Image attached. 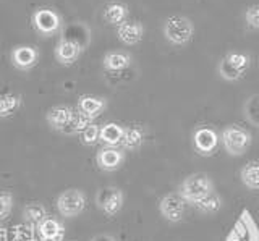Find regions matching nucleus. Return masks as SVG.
Returning <instances> with one entry per match:
<instances>
[{
	"mask_svg": "<svg viewBox=\"0 0 259 241\" xmlns=\"http://www.w3.org/2000/svg\"><path fill=\"white\" fill-rule=\"evenodd\" d=\"M214 191V183L206 173H193L182 181L178 192L186 201V204H196L198 201L206 198Z\"/></svg>",
	"mask_w": 259,
	"mask_h": 241,
	"instance_id": "nucleus-1",
	"label": "nucleus"
},
{
	"mask_svg": "<svg viewBox=\"0 0 259 241\" xmlns=\"http://www.w3.org/2000/svg\"><path fill=\"white\" fill-rule=\"evenodd\" d=\"M162 33L170 44L185 45L193 39L194 26L190 18L183 17V15H174V17H168L165 20Z\"/></svg>",
	"mask_w": 259,
	"mask_h": 241,
	"instance_id": "nucleus-2",
	"label": "nucleus"
},
{
	"mask_svg": "<svg viewBox=\"0 0 259 241\" xmlns=\"http://www.w3.org/2000/svg\"><path fill=\"white\" fill-rule=\"evenodd\" d=\"M251 133L248 130L237 125H230L224 128V131L221 134V142L225 149V152L229 156L238 157L243 156L248 151V148L251 146Z\"/></svg>",
	"mask_w": 259,
	"mask_h": 241,
	"instance_id": "nucleus-3",
	"label": "nucleus"
},
{
	"mask_svg": "<svg viewBox=\"0 0 259 241\" xmlns=\"http://www.w3.org/2000/svg\"><path fill=\"white\" fill-rule=\"evenodd\" d=\"M249 67V55L241 52H230L219 62V75L225 81H238Z\"/></svg>",
	"mask_w": 259,
	"mask_h": 241,
	"instance_id": "nucleus-4",
	"label": "nucleus"
},
{
	"mask_svg": "<svg viewBox=\"0 0 259 241\" xmlns=\"http://www.w3.org/2000/svg\"><path fill=\"white\" fill-rule=\"evenodd\" d=\"M86 195L81 189L70 188L63 191L57 199V209L63 217H76L84 211Z\"/></svg>",
	"mask_w": 259,
	"mask_h": 241,
	"instance_id": "nucleus-5",
	"label": "nucleus"
},
{
	"mask_svg": "<svg viewBox=\"0 0 259 241\" xmlns=\"http://www.w3.org/2000/svg\"><path fill=\"white\" fill-rule=\"evenodd\" d=\"M225 241H259V228L249 211H243Z\"/></svg>",
	"mask_w": 259,
	"mask_h": 241,
	"instance_id": "nucleus-6",
	"label": "nucleus"
},
{
	"mask_svg": "<svg viewBox=\"0 0 259 241\" xmlns=\"http://www.w3.org/2000/svg\"><path fill=\"white\" fill-rule=\"evenodd\" d=\"M193 148L196 151V154L202 157H210L215 152L221 136L217 134L215 130L209 126H199L198 130H194L193 133Z\"/></svg>",
	"mask_w": 259,
	"mask_h": 241,
	"instance_id": "nucleus-7",
	"label": "nucleus"
},
{
	"mask_svg": "<svg viewBox=\"0 0 259 241\" xmlns=\"http://www.w3.org/2000/svg\"><path fill=\"white\" fill-rule=\"evenodd\" d=\"M159 211L165 220L177 223L185 215L186 201L180 196V192H168V195H165L159 201Z\"/></svg>",
	"mask_w": 259,
	"mask_h": 241,
	"instance_id": "nucleus-8",
	"label": "nucleus"
},
{
	"mask_svg": "<svg viewBox=\"0 0 259 241\" xmlns=\"http://www.w3.org/2000/svg\"><path fill=\"white\" fill-rule=\"evenodd\" d=\"M123 199L125 198L121 189L115 186H109V188L99 189V192H97V196H96V204L105 215L113 217L120 212L121 207H123Z\"/></svg>",
	"mask_w": 259,
	"mask_h": 241,
	"instance_id": "nucleus-9",
	"label": "nucleus"
},
{
	"mask_svg": "<svg viewBox=\"0 0 259 241\" xmlns=\"http://www.w3.org/2000/svg\"><path fill=\"white\" fill-rule=\"evenodd\" d=\"M32 26L42 36H52L60 28V17L51 9H39L32 13Z\"/></svg>",
	"mask_w": 259,
	"mask_h": 241,
	"instance_id": "nucleus-10",
	"label": "nucleus"
},
{
	"mask_svg": "<svg viewBox=\"0 0 259 241\" xmlns=\"http://www.w3.org/2000/svg\"><path fill=\"white\" fill-rule=\"evenodd\" d=\"M123 160H125L123 151H120L117 148H109V146L102 148L96 156V162L104 172L117 170V168H120L121 164H123Z\"/></svg>",
	"mask_w": 259,
	"mask_h": 241,
	"instance_id": "nucleus-11",
	"label": "nucleus"
},
{
	"mask_svg": "<svg viewBox=\"0 0 259 241\" xmlns=\"http://www.w3.org/2000/svg\"><path fill=\"white\" fill-rule=\"evenodd\" d=\"M39 52L31 45H18L12 52V63L18 70H29L37 63Z\"/></svg>",
	"mask_w": 259,
	"mask_h": 241,
	"instance_id": "nucleus-12",
	"label": "nucleus"
},
{
	"mask_svg": "<svg viewBox=\"0 0 259 241\" xmlns=\"http://www.w3.org/2000/svg\"><path fill=\"white\" fill-rule=\"evenodd\" d=\"M117 36L123 44L135 45L143 39L144 36V26L140 21H123L117 28Z\"/></svg>",
	"mask_w": 259,
	"mask_h": 241,
	"instance_id": "nucleus-13",
	"label": "nucleus"
},
{
	"mask_svg": "<svg viewBox=\"0 0 259 241\" xmlns=\"http://www.w3.org/2000/svg\"><path fill=\"white\" fill-rule=\"evenodd\" d=\"M81 54V45L71 39H62L59 45L55 47V59L59 60L62 65H71L75 63Z\"/></svg>",
	"mask_w": 259,
	"mask_h": 241,
	"instance_id": "nucleus-14",
	"label": "nucleus"
},
{
	"mask_svg": "<svg viewBox=\"0 0 259 241\" xmlns=\"http://www.w3.org/2000/svg\"><path fill=\"white\" fill-rule=\"evenodd\" d=\"M107 107V101L104 98H96V95H81L78 102V110L79 114H83L88 118H96L97 115H101L102 112Z\"/></svg>",
	"mask_w": 259,
	"mask_h": 241,
	"instance_id": "nucleus-15",
	"label": "nucleus"
},
{
	"mask_svg": "<svg viewBox=\"0 0 259 241\" xmlns=\"http://www.w3.org/2000/svg\"><path fill=\"white\" fill-rule=\"evenodd\" d=\"M37 233L42 241H62L65 230L63 225L55 220L54 217H46V219L37 225Z\"/></svg>",
	"mask_w": 259,
	"mask_h": 241,
	"instance_id": "nucleus-16",
	"label": "nucleus"
},
{
	"mask_svg": "<svg viewBox=\"0 0 259 241\" xmlns=\"http://www.w3.org/2000/svg\"><path fill=\"white\" fill-rule=\"evenodd\" d=\"M73 114H75V112L67 106H55L47 112V123L51 125L54 130H59L63 133L65 128L71 122Z\"/></svg>",
	"mask_w": 259,
	"mask_h": 241,
	"instance_id": "nucleus-17",
	"label": "nucleus"
},
{
	"mask_svg": "<svg viewBox=\"0 0 259 241\" xmlns=\"http://www.w3.org/2000/svg\"><path fill=\"white\" fill-rule=\"evenodd\" d=\"M123 126H120L118 123H105L101 126V134H99V141H102L105 146L109 148H117L118 144H121L123 139Z\"/></svg>",
	"mask_w": 259,
	"mask_h": 241,
	"instance_id": "nucleus-18",
	"label": "nucleus"
},
{
	"mask_svg": "<svg viewBox=\"0 0 259 241\" xmlns=\"http://www.w3.org/2000/svg\"><path fill=\"white\" fill-rule=\"evenodd\" d=\"M144 142V130L140 126H126L123 130L121 148L126 151H138Z\"/></svg>",
	"mask_w": 259,
	"mask_h": 241,
	"instance_id": "nucleus-19",
	"label": "nucleus"
},
{
	"mask_svg": "<svg viewBox=\"0 0 259 241\" xmlns=\"http://www.w3.org/2000/svg\"><path fill=\"white\" fill-rule=\"evenodd\" d=\"M130 63H132V57L126 52L113 51L104 57V68L107 71H121L128 68Z\"/></svg>",
	"mask_w": 259,
	"mask_h": 241,
	"instance_id": "nucleus-20",
	"label": "nucleus"
},
{
	"mask_svg": "<svg viewBox=\"0 0 259 241\" xmlns=\"http://www.w3.org/2000/svg\"><path fill=\"white\" fill-rule=\"evenodd\" d=\"M240 178L248 189H259V160H251L243 165Z\"/></svg>",
	"mask_w": 259,
	"mask_h": 241,
	"instance_id": "nucleus-21",
	"label": "nucleus"
},
{
	"mask_svg": "<svg viewBox=\"0 0 259 241\" xmlns=\"http://www.w3.org/2000/svg\"><path fill=\"white\" fill-rule=\"evenodd\" d=\"M128 17V9L126 5L120 4V2H112L105 7L104 10V20L113 26H120Z\"/></svg>",
	"mask_w": 259,
	"mask_h": 241,
	"instance_id": "nucleus-22",
	"label": "nucleus"
},
{
	"mask_svg": "<svg viewBox=\"0 0 259 241\" xmlns=\"http://www.w3.org/2000/svg\"><path fill=\"white\" fill-rule=\"evenodd\" d=\"M193 207L196 209L198 212L206 214V215L215 214V212L221 211V207H222V198H221L219 192L212 191L206 198H202L201 201H198L196 204H193Z\"/></svg>",
	"mask_w": 259,
	"mask_h": 241,
	"instance_id": "nucleus-23",
	"label": "nucleus"
},
{
	"mask_svg": "<svg viewBox=\"0 0 259 241\" xmlns=\"http://www.w3.org/2000/svg\"><path fill=\"white\" fill-rule=\"evenodd\" d=\"M21 106V98L18 94L7 92L0 94V118H7L13 115Z\"/></svg>",
	"mask_w": 259,
	"mask_h": 241,
	"instance_id": "nucleus-24",
	"label": "nucleus"
},
{
	"mask_svg": "<svg viewBox=\"0 0 259 241\" xmlns=\"http://www.w3.org/2000/svg\"><path fill=\"white\" fill-rule=\"evenodd\" d=\"M23 217L29 225H36V227H37V225L47 217V211H46V207L42 204L31 203V204H28L26 207H24Z\"/></svg>",
	"mask_w": 259,
	"mask_h": 241,
	"instance_id": "nucleus-25",
	"label": "nucleus"
},
{
	"mask_svg": "<svg viewBox=\"0 0 259 241\" xmlns=\"http://www.w3.org/2000/svg\"><path fill=\"white\" fill-rule=\"evenodd\" d=\"M91 122H93L91 118L84 117L83 114H79V112H75V114H73L71 122L68 123L67 128H65L63 133H68V134H78L79 133L81 134L89 125H91Z\"/></svg>",
	"mask_w": 259,
	"mask_h": 241,
	"instance_id": "nucleus-26",
	"label": "nucleus"
},
{
	"mask_svg": "<svg viewBox=\"0 0 259 241\" xmlns=\"http://www.w3.org/2000/svg\"><path fill=\"white\" fill-rule=\"evenodd\" d=\"M13 209V195L10 191H0V220L7 219Z\"/></svg>",
	"mask_w": 259,
	"mask_h": 241,
	"instance_id": "nucleus-27",
	"label": "nucleus"
},
{
	"mask_svg": "<svg viewBox=\"0 0 259 241\" xmlns=\"http://www.w3.org/2000/svg\"><path fill=\"white\" fill-rule=\"evenodd\" d=\"M99 134H101V128L91 123L83 133H81V141H83L86 146H93V144L99 141Z\"/></svg>",
	"mask_w": 259,
	"mask_h": 241,
	"instance_id": "nucleus-28",
	"label": "nucleus"
},
{
	"mask_svg": "<svg viewBox=\"0 0 259 241\" xmlns=\"http://www.w3.org/2000/svg\"><path fill=\"white\" fill-rule=\"evenodd\" d=\"M245 112H246V117H248L249 122L259 126V95H256V98H251L248 101Z\"/></svg>",
	"mask_w": 259,
	"mask_h": 241,
	"instance_id": "nucleus-29",
	"label": "nucleus"
},
{
	"mask_svg": "<svg viewBox=\"0 0 259 241\" xmlns=\"http://www.w3.org/2000/svg\"><path fill=\"white\" fill-rule=\"evenodd\" d=\"M245 21L251 29H259V4L248 7L245 12Z\"/></svg>",
	"mask_w": 259,
	"mask_h": 241,
	"instance_id": "nucleus-30",
	"label": "nucleus"
},
{
	"mask_svg": "<svg viewBox=\"0 0 259 241\" xmlns=\"http://www.w3.org/2000/svg\"><path fill=\"white\" fill-rule=\"evenodd\" d=\"M91 241H115L112 235H107V233H101V235H96Z\"/></svg>",
	"mask_w": 259,
	"mask_h": 241,
	"instance_id": "nucleus-31",
	"label": "nucleus"
}]
</instances>
